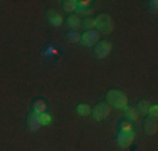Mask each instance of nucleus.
Wrapping results in <instances>:
<instances>
[{
    "label": "nucleus",
    "mask_w": 158,
    "mask_h": 151,
    "mask_svg": "<svg viewBox=\"0 0 158 151\" xmlns=\"http://www.w3.org/2000/svg\"><path fill=\"white\" fill-rule=\"evenodd\" d=\"M106 97H108V104H111L113 108H116V109H125V108H128V97L125 96V92H123V91L111 89V91H108Z\"/></svg>",
    "instance_id": "1"
},
{
    "label": "nucleus",
    "mask_w": 158,
    "mask_h": 151,
    "mask_svg": "<svg viewBox=\"0 0 158 151\" xmlns=\"http://www.w3.org/2000/svg\"><path fill=\"white\" fill-rule=\"evenodd\" d=\"M94 25H96V29L99 30V32H103V34L113 32V27H114V24H113V18H111L110 14H99V15L94 18Z\"/></svg>",
    "instance_id": "2"
},
{
    "label": "nucleus",
    "mask_w": 158,
    "mask_h": 151,
    "mask_svg": "<svg viewBox=\"0 0 158 151\" xmlns=\"http://www.w3.org/2000/svg\"><path fill=\"white\" fill-rule=\"evenodd\" d=\"M91 112H93V116H94L96 121H101V119L108 118V114L111 112V108L108 103H98L94 106V109H91Z\"/></svg>",
    "instance_id": "3"
},
{
    "label": "nucleus",
    "mask_w": 158,
    "mask_h": 151,
    "mask_svg": "<svg viewBox=\"0 0 158 151\" xmlns=\"http://www.w3.org/2000/svg\"><path fill=\"white\" fill-rule=\"evenodd\" d=\"M111 49H113V44L110 42V40H101V42L96 44L94 54H96V57H99V59L108 57V55H110V52H111Z\"/></svg>",
    "instance_id": "4"
},
{
    "label": "nucleus",
    "mask_w": 158,
    "mask_h": 151,
    "mask_svg": "<svg viewBox=\"0 0 158 151\" xmlns=\"http://www.w3.org/2000/svg\"><path fill=\"white\" fill-rule=\"evenodd\" d=\"M98 40H99V32L98 30H86L84 34L81 35V42L82 45H86V47H91V45L98 44Z\"/></svg>",
    "instance_id": "5"
},
{
    "label": "nucleus",
    "mask_w": 158,
    "mask_h": 151,
    "mask_svg": "<svg viewBox=\"0 0 158 151\" xmlns=\"http://www.w3.org/2000/svg\"><path fill=\"white\" fill-rule=\"evenodd\" d=\"M143 129H145L146 134H155L158 126H156V118H152V116H146V119L143 121Z\"/></svg>",
    "instance_id": "6"
},
{
    "label": "nucleus",
    "mask_w": 158,
    "mask_h": 151,
    "mask_svg": "<svg viewBox=\"0 0 158 151\" xmlns=\"http://www.w3.org/2000/svg\"><path fill=\"white\" fill-rule=\"evenodd\" d=\"M46 15H47V20L51 22L52 25H61L62 22H64L62 15L59 14L57 10H54V9H49L47 12H46Z\"/></svg>",
    "instance_id": "7"
},
{
    "label": "nucleus",
    "mask_w": 158,
    "mask_h": 151,
    "mask_svg": "<svg viewBox=\"0 0 158 151\" xmlns=\"http://www.w3.org/2000/svg\"><path fill=\"white\" fill-rule=\"evenodd\" d=\"M135 139V131L133 133H121L118 136V145L121 146V148H128V146L133 143Z\"/></svg>",
    "instance_id": "8"
},
{
    "label": "nucleus",
    "mask_w": 158,
    "mask_h": 151,
    "mask_svg": "<svg viewBox=\"0 0 158 151\" xmlns=\"http://www.w3.org/2000/svg\"><path fill=\"white\" fill-rule=\"evenodd\" d=\"M27 126L31 131H37L42 124H40V119H39V114H35V112H31V114L27 116Z\"/></svg>",
    "instance_id": "9"
},
{
    "label": "nucleus",
    "mask_w": 158,
    "mask_h": 151,
    "mask_svg": "<svg viewBox=\"0 0 158 151\" xmlns=\"http://www.w3.org/2000/svg\"><path fill=\"white\" fill-rule=\"evenodd\" d=\"M125 116L128 118V121L135 123V121H138V118H140V112L135 108H125Z\"/></svg>",
    "instance_id": "10"
},
{
    "label": "nucleus",
    "mask_w": 158,
    "mask_h": 151,
    "mask_svg": "<svg viewBox=\"0 0 158 151\" xmlns=\"http://www.w3.org/2000/svg\"><path fill=\"white\" fill-rule=\"evenodd\" d=\"M46 109H47V106L42 99L35 101L34 106H32V112H35V114H42V112H46Z\"/></svg>",
    "instance_id": "11"
},
{
    "label": "nucleus",
    "mask_w": 158,
    "mask_h": 151,
    "mask_svg": "<svg viewBox=\"0 0 158 151\" xmlns=\"http://www.w3.org/2000/svg\"><path fill=\"white\" fill-rule=\"evenodd\" d=\"M67 24H69L71 29H79L81 27V18L77 17V15H71V17H67Z\"/></svg>",
    "instance_id": "12"
},
{
    "label": "nucleus",
    "mask_w": 158,
    "mask_h": 151,
    "mask_svg": "<svg viewBox=\"0 0 158 151\" xmlns=\"http://www.w3.org/2000/svg\"><path fill=\"white\" fill-rule=\"evenodd\" d=\"M119 128H121V133H133V124L128 119H123L119 123Z\"/></svg>",
    "instance_id": "13"
},
{
    "label": "nucleus",
    "mask_w": 158,
    "mask_h": 151,
    "mask_svg": "<svg viewBox=\"0 0 158 151\" xmlns=\"http://www.w3.org/2000/svg\"><path fill=\"white\" fill-rule=\"evenodd\" d=\"M148 108H150L148 101L141 99L140 103H138V106H136V111L140 112V114H148Z\"/></svg>",
    "instance_id": "14"
},
{
    "label": "nucleus",
    "mask_w": 158,
    "mask_h": 151,
    "mask_svg": "<svg viewBox=\"0 0 158 151\" xmlns=\"http://www.w3.org/2000/svg\"><path fill=\"white\" fill-rule=\"evenodd\" d=\"M62 9L66 10V12H73V10L76 9V2H74V0H64Z\"/></svg>",
    "instance_id": "15"
},
{
    "label": "nucleus",
    "mask_w": 158,
    "mask_h": 151,
    "mask_svg": "<svg viewBox=\"0 0 158 151\" xmlns=\"http://www.w3.org/2000/svg\"><path fill=\"white\" fill-rule=\"evenodd\" d=\"M77 112L81 116H88V114H91V108H89L88 104H79L77 106Z\"/></svg>",
    "instance_id": "16"
},
{
    "label": "nucleus",
    "mask_w": 158,
    "mask_h": 151,
    "mask_svg": "<svg viewBox=\"0 0 158 151\" xmlns=\"http://www.w3.org/2000/svg\"><path fill=\"white\" fill-rule=\"evenodd\" d=\"M82 24H84V27L88 30H93L96 27V25H94V18H91V17H86L84 20H82Z\"/></svg>",
    "instance_id": "17"
},
{
    "label": "nucleus",
    "mask_w": 158,
    "mask_h": 151,
    "mask_svg": "<svg viewBox=\"0 0 158 151\" xmlns=\"http://www.w3.org/2000/svg\"><path fill=\"white\" fill-rule=\"evenodd\" d=\"M39 119H40V124H49L52 121V118L47 114V112H42V114H39Z\"/></svg>",
    "instance_id": "18"
},
{
    "label": "nucleus",
    "mask_w": 158,
    "mask_h": 151,
    "mask_svg": "<svg viewBox=\"0 0 158 151\" xmlns=\"http://www.w3.org/2000/svg\"><path fill=\"white\" fill-rule=\"evenodd\" d=\"M148 114L152 116V118H156V114H158V106L156 104H153L148 108Z\"/></svg>",
    "instance_id": "19"
},
{
    "label": "nucleus",
    "mask_w": 158,
    "mask_h": 151,
    "mask_svg": "<svg viewBox=\"0 0 158 151\" xmlns=\"http://www.w3.org/2000/svg\"><path fill=\"white\" fill-rule=\"evenodd\" d=\"M156 3L158 2H155V0H153V2H150V9H152V12H156Z\"/></svg>",
    "instance_id": "20"
},
{
    "label": "nucleus",
    "mask_w": 158,
    "mask_h": 151,
    "mask_svg": "<svg viewBox=\"0 0 158 151\" xmlns=\"http://www.w3.org/2000/svg\"><path fill=\"white\" fill-rule=\"evenodd\" d=\"M69 39H71V40H77V35H76V34H71Z\"/></svg>",
    "instance_id": "21"
}]
</instances>
